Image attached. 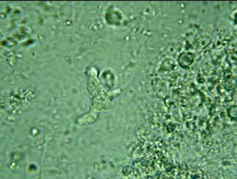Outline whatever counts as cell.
I'll return each instance as SVG.
<instances>
[{"mask_svg": "<svg viewBox=\"0 0 237 179\" xmlns=\"http://www.w3.org/2000/svg\"><path fill=\"white\" fill-rule=\"evenodd\" d=\"M193 59V55L190 52H184L180 56L179 61L181 65H187L190 64Z\"/></svg>", "mask_w": 237, "mask_h": 179, "instance_id": "6da1fadb", "label": "cell"}]
</instances>
